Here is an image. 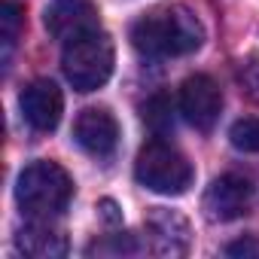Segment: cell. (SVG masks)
I'll list each match as a JSON object with an SVG mask.
<instances>
[{"instance_id":"1","label":"cell","mask_w":259,"mask_h":259,"mask_svg":"<svg viewBox=\"0 0 259 259\" xmlns=\"http://www.w3.org/2000/svg\"><path fill=\"white\" fill-rule=\"evenodd\" d=\"M204 28L198 16L183 4H165L144 13L132 25V46L150 58H177L201 46Z\"/></svg>"},{"instance_id":"2","label":"cell","mask_w":259,"mask_h":259,"mask_svg":"<svg viewBox=\"0 0 259 259\" xmlns=\"http://www.w3.org/2000/svg\"><path fill=\"white\" fill-rule=\"evenodd\" d=\"M73 198V180L58 162H31L16 183V201L28 217H58Z\"/></svg>"},{"instance_id":"3","label":"cell","mask_w":259,"mask_h":259,"mask_svg":"<svg viewBox=\"0 0 259 259\" xmlns=\"http://www.w3.org/2000/svg\"><path fill=\"white\" fill-rule=\"evenodd\" d=\"M113 61H116L113 40L98 28L92 34H82V37L64 43L61 70L76 92H95L110 79Z\"/></svg>"},{"instance_id":"4","label":"cell","mask_w":259,"mask_h":259,"mask_svg":"<svg viewBox=\"0 0 259 259\" xmlns=\"http://www.w3.org/2000/svg\"><path fill=\"white\" fill-rule=\"evenodd\" d=\"M135 177L150 192H159V195H183L192 186V165H189V159L177 147H171V144H165V141L156 138V141H150L138 153Z\"/></svg>"},{"instance_id":"5","label":"cell","mask_w":259,"mask_h":259,"mask_svg":"<svg viewBox=\"0 0 259 259\" xmlns=\"http://www.w3.org/2000/svg\"><path fill=\"white\" fill-rule=\"evenodd\" d=\"M250 204H253V186L241 174L217 177L201 198V210L210 223H232V220L244 217L250 210Z\"/></svg>"},{"instance_id":"6","label":"cell","mask_w":259,"mask_h":259,"mask_svg":"<svg viewBox=\"0 0 259 259\" xmlns=\"http://www.w3.org/2000/svg\"><path fill=\"white\" fill-rule=\"evenodd\" d=\"M223 110V92L207 73H195L180 85V113L198 132H210Z\"/></svg>"},{"instance_id":"7","label":"cell","mask_w":259,"mask_h":259,"mask_svg":"<svg viewBox=\"0 0 259 259\" xmlns=\"http://www.w3.org/2000/svg\"><path fill=\"white\" fill-rule=\"evenodd\" d=\"M73 141L79 144V150H85L89 156L107 159L116 153L119 147V122L110 110L104 107H89L76 116L73 122Z\"/></svg>"},{"instance_id":"8","label":"cell","mask_w":259,"mask_h":259,"mask_svg":"<svg viewBox=\"0 0 259 259\" xmlns=\"http://www.w3.org/2000/svg\"><path fill=\"white\" fill-rule=\"evenodd\" d=\"M98 28H101V19L92 0H55L46 10V31L61 43H70Z\"/></svg>"},{"instance_id":"9","label":"cell","mask_w":259,"mask_h":259,"mask_svg":"<svg viewBox=\"0 0 259 259\" xmlns=\"http://www.w3.org/2000/svg\"><path fill=\"white\" fill-rule=\"evenodd\" d=\"M19 107H22V116L31 128H37V132H55L61 122V113H64V98L52 79H34L22 92Z\"/></svg>"},{"instance_id":"10","label":"cell","mask_w":259,"mask_h":259,"mask_svg":"<svg viewBox=\"0 0 259 259\" xmlns=\"http://www.w3.org/2000/svg\"><path fill=\"white\" fill-rule=\"evenodd\" d=\"M147 235L159 256H183L189 250V223L177 210L156 207L147 217Z\"/></svg>"},{"instance_id":"11","label":"cell","mask_w":259,"mask_h":259,"mask_svg":"<svg viewBox=\"0 0 259 259\" xmlns=\"http://www.w3.org/2000/svg\"><path fill=\"white\" fill-rule=\"evenodd\" d=\"M16 247L25 256H34V259H58V256L67 253V238L61 235V229L49 226L46 217H34V223L19 229Z\"/></svg>"},{"instance_id":"12","label":"cell","mask_w":259,"mask_h":259,"mask_svg":"<svg viewBox=\"0 0 259 259\" xmlns=\"http://www.w3.org/2000/svg\"><path fill=\"white\" fill-rule=\"evenodd\" d=\"M22 28H25V7L16 4V0H4L0 4V46H4V61L16 49Z\"/></svg>"},{"instance_id":"13","label":"cell","mask_w":259,"mask_h":259,"mask_svg":"<svg viewBox=\"0 0 259 259\" xmlns=\"http://www.w3.org/2000/svg\"><path fill=\"white\" fill-rule=\"evenodd\" d=\"M144 122L153 128V132L162 138L165 132L174 128V107H171V98L168 95H156L144 104Z\"/></svg>"},{"instance_id":"14","label":"cell","mask_w":259,"mask_h":259,"mask_svg":"<svg viewBox=\"0 0 259 259\" xmlns=\"http://www.w3.org/2000/svg\"><path fill=\"white\" fill-rule=\"evenodd\" d=\"M229 141L241 153H259V119H253V116L238 119L229 128Z\"/></svg>"},{"instance_id":"15","label":"cell","mask_w":259,"mask_h":259,"mask_svg":"<svg viewBox=\"0 0 259 259\" xmlns=\"http://www.w3.org/2000/svg\"><path fill=\"white\" fill-rule=\"evenodd\" d=\"M89 253H92V256H95V253H138V244H135L132 235H116L113 241H98V244H92Z\"/></svg>"},{"instance_id":"16","label":"cell","mask_w":259,"mask_h":259,"mask_svg":"<svg viewBox=\"0 0 259 259\" xmlns=\"http://www.w3.org/2000/svg\"><path fill=\"white\" fill-rule=\"evenodd\" d=\"M229 256H259V244L256 241H235L226 247Z\"/></svg>"}]
</instances>
